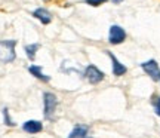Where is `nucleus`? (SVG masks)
Here are the masks:
<instances>
[{
  "label": "nucleus",
  "instance_id": "obj_14",
  "mask_svg": "<svg viewBox=\"0 0 160 138\" xmlns=\"http://www.w3.org/2000/svg\"><path fill=\"white\" fill-rule=\"evenodd\" d=\"M85 2L89 6H99V5H102V3H105L107 0H85Z\"/></svg>",
  "mask_w": 160,
  "mask_h": 138
},
{
  "label": "nucleus",
  "instance_id": "obj_3",
  "mask_svg": "<svg viewBox=\"0 0 160 138\" xmlns=\"http://www.w3.org/2000/svg\"><path fill=\"white\" fill-rule=\"evenodd\" d=\"M85 77L88 79V82H89V83H92V85H98L99 82L104 80L105 74H104L102 71L98 69L97 65L89 64V65L85 69Z\"/></svg>",
  "mask_w": 160,
  "mask_h": 138
},
{
  "label": "nucleus",
  "instance_id": "obj_15",
  "mask_svg": "<svg viewBox=\"0 0 160 138\" xmlns=\"http://www.w3.org/2000/svg\"><path fill=\"white\" fill-rule=\"evenodd\" d=\"M111 2H113V3H116V5H119V3H122L123 0H111Z\"/></svg>",
  "mask_w": 160,
  "mask_h": 138
},
{
  "label": "nucleus",
  "instance_id": "obj_13",
  "mask_svg": "<svg viewBox=\"0 0 160 138\" xmlns=\"http://www.w3.org/2000/svg\"><path fill=\"white\" fill-rule=\"evenodd\" d=\"M3 120H5V125H8V126H15V122L11 119V116H9V110L3 109Z\"/></svg>",
  "mask_w": 160,
  "mask_h": 138
},
{
  "label": "nucleus",
  "instance_id": "obj_10",
  "mask_svg": "<svg viewBox=\"0 0 160 138\" xmlns=\"http://www.w3.org/2000/svg\"><path fill=\"white\" fill-rule=\"evenodd\" d=\"M28 71L34 76L36 79H39V80H42V82H46V83H48V82L51 80V77H49V76H46L45 73H43V70H42L40 65H34V64H33V65H30Z\"/></svg>",
  "mask_w": 160,
  "mask_h": 138
},
{
  "label": "nucleus",
  "instance_id": "obj_8",
  "mask_svg": "<svg viewBox=\"0 0 160 138\" xmlns=\"http://www.w3.org/2000/svg\"><path fill=\"white\" fill-rule=\"evenodd\" d=\"M22 129L28 134H39L43 131V123L40 120H27L22 125Z\"/></svg>",
  "mask_w": 160,
  "mask_h": 138
},
{
  "label": "nucleus",
  "instance_id": "obj_11",
  "mask_svg": "<svg viewBox=\"0 0 160 138\" xmlns=\"http://www.w3.org/2000/svg\"><path fill=\"white\" fill-rule=\"evenodd\" d=\"M40 49V45L39 43H31V45H27L25 46V54L28 57L30 61H34L36 59V52Z\"/></svg>",
  "mask_w": 160,
  "mask_h": 138
},
{
  "label": "nucleus",
  "instance_id": "obj_9",
  "mask_svg": "<svg viewBox=\"0 0 160 138\" xmlns=\"http://www.w3.org/2000/svg\"><path fill=\"white\" fill-rule=\"evenodd\" d=\"M33 17L37 18L42 24H51V21H52L51 12L48 11V9H45V8H39V9H36V11L33 12Z\"/></svg>",
  "mask_w": 160,
  "mask_h": 138
},
{
  "label": "nucleus",
  "instance_id": "obj_4",
  "mask_svg": "<svg viewBox=\"0 0 160 138\" xmlns=\"http://www.w3.org/2000/svg\"><path fill=\"white\" fill-rule=\"evenodd\" d=\"M126 40V31L120 25H111L110 27L108 42L111 45H120Z\"/></svg>",
  "mask_w": 160,
  "mask_h": 138
},
{
  "label": "nucleus",
  "instance_id": "obj_2",
  "mask_svg": "<svg viewBox=\"0 0 160 138\" xmlns=\"http://www.w3.org/2000/svg\"><path fill=\"white\" fill-rule=\"evenodd\" d=\"M58 98L52 92H45L43 94V116L48 120H53V113L57 110Z\"/></svg>",
  "mask_w": 160,
  "mask_h": 138
},
{
  "label": "nucleus",
  "instance_id": "obj_1",
  "mask_svg": "<svg viewBox=\"0 0 160 138\" xmlns=\"http://www.w3.org/2000/svg\"><path fill=\"white\" fill-rule=\"evenodd\" d=\"M15 46H17V40H0V61L2 63L8 64L15 61L17 58Z\"/></svg>",
  "mask_w": 160,
  "mask_h": 138
},
{
  "label": "nucleus",
  "instance_id": "obj_12",
  "mask_svg": "<svg viewBox=\"0 0 160 138\" xmlns=\"http://www.w3.org/2000/svg\"><path fill=\"white\" fill-rule=\"evenodd\" d=\"M151 104H153V107H154L156 115L160 116V95H153V97H151Z\"/></svg>",
  "mask_w": 160,
  "mask_h": 138
},
{
  "label": "nucleus",
  "instance_id": "obj_5",
  "mask_svg": "<svg viewBox=\"0 0 160 138\" xmlns=\"http://www.w3.org/2000/svg\"><path fill=\"white\" fill-rule=\"evenodd\" d=\"M141 69H142L153 80H156V82L160 80V67L156 59H148V61L142 63L141 64Z\"/></svg>",
  "mask_w": 160,
  "mask_h": 138
},
{
  "label": "nucleus",
  "instance_id": "obj_6",
  "mask_svg": "<svg viewBox=\"0 0 160 138\" xmlns=\"http://www.w3.org/2000/svg\"><path fill=\"white\" fill-rule=\"evenodd\" d=\"M107 54H108L110 59H111V63H113V74L117 76V77H120V76H123L128 73V69H126V65H123V64L120 63L119 59L116 58V55L113 54V52L107 51Z\"/></svg>",
  "mask_w": 160,
  "mask_h": 138
},
{
  "label": "nucleus",
  "instance_id": "obj_7",
  "mask_svg": "<svg viewBox=\"0 0 160 138\" xmlns=\"http://www.w3.org/2000/svg\"><path fill=\"white\" fill-rule=\"evenodd\" d=\"M67 138H92L89 134V126L86 125H76Z\"/></svg>",
  "mask_w": 160,
  "mask_h": 138
}]
</instances>
